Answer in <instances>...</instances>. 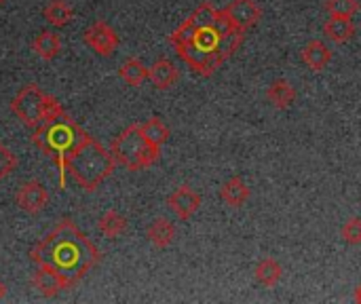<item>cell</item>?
<instances>
[{
    "label": "cell",
    "mask_w": 361,
    "mask_h": 304,
    "mask_svg": "<svg viewBox=\"0 0 361 304\" xmlns=\"http://www.w3.org/2000/svg\"><path fill=\"white\" fill-rule=\"evenodd\" d=\"M114 165H116V161H114L112 152L87 133L85 140L68 157L66 171L74 178V182L82 190L93 193L99 188L102 182H106L112 176Z\"/></svg>",
    "instance_id": "3"
},
{
    "label": "cell",
    "mask_w": 361,
    "mask_h": 304,
    "mask_svg": "<svg viewBox=\"0 0 361 304\" xmlns=\"http://www.w3.org/2000/svg\"><path fill=\"white\" fill-rule=\"evenodd\" d=\"M296 89L286 80V78H279L275 80L269 91H267V97L271 102V106H275L277 110H288L294 102H296Z\"/></svg>",
    "instance_id": "17"
},
{
    "label": "cell",
    "mask_w": 361,
    "mask_h": 304,
    "mask_svg": "<svg viewBox=\"0 0 361 304\" xmlns=\"http://www.w3.org/2000/svg\"><path fill=\"white\" fill-rule=\"evenodd\" d=\"M345 243L349 245H361V218H349L341 231Z\"/></svg>",
    "instance_id": "28"
},
{
    "label": "cell",
    "mask_w": 361,
    "mask_h": 304,
    "mask_svg": "<svg viewBox=\"0 0 361 304\" xmlns=\"http://www.w3.org/2000/svg\"><path fill=\"white\" fill-rule=\"evenodd\" d=\"M146 237L148 241L157 248V250H165L173 243L176 239V226L167 220V218H157L154 222H150V226L146 229Z\"/></svg>",
    "instance_id": "14"
},
{
    "label": "cell",
    "mask_w": 361,
    "mask_h": 304,
    "mask_svg": "<svg viewBox=\"0 0 361 304\" xmlns=\"http://www.w3.org/2000/svg\"><path fill=\"white\" fill-rule=\"evenodd\" d=\"M324 34H326L330 40L343 44V42H347V40H351V38L355 36V23H353L351 17L330 15V19L324 23Z\"/></svg>",
    "instance_id": "12"
},
{
    "label": "cell",
    "mask_w": 361,
    "mask_h": 304,
    "mask_svg": "<svg viewBox=\"0 0 361 304\" xmlns=\"http://www.w3.org/2000/svg\"><path fill=\"white\" fill-rule=\"evenodd\" d=\"M176 51H178V57L182 61H186L201 76H212L226 61V57L220 51H207L195 42H186L182 47H176Z\"/></svg>",
    "instance_id": "6"
},
{
    "label": "cell",
    "mask_w": 361,
    "mask_h": 304,
    "mask_svg": "<svg viewBox=\"0 0 361 304\" xmlns=\"http://www.w3.org/2000/svg\"><path fill=\"white\" fill-rule=\"evenodd\" d=\"M224 11L228 13L231 21L241 30L254 28L262 17V8L256 0H231Z\"/></svg>",
    "instance_id": "11"
},
{
    "label": "cell",
    "mask_w": 361,
    "mask_h": 304,
    "mask_svg": "<svg viewBox=\"0 0 361 304\" xmlns=\"http://www.w3.org/2000/svg\"><path fill=\"white\" fill-rule=\"evenodd\" d=\"M326 11L330 15H343V17H353L360 11L357 0H328Z\"/></svg>",
    "instance_id": "26"
},
{
    "label": "cell",
    "mask_w": 361,
    "mask_h": 304,
    "mask_svg": "<svg viewBox=\"0 0 361 304\" xmlns=\"http://www.w3.org/2000/svg\"><path fill=\"white\" fill-rule=\"evenodd\" d=\"M302 63L315 72L324 70L330 61H332V51L328 49V44H324L322 40H311L305 49H302Z\"/></svg>",
    "instance_id": "13"
},
{
    "label": "cell",
    "mask_w": 361,
    "mask_h": 304,
    "mask_svg": "<svg viewBox=\"0 0 361 304\" xmlns=\"http://www.w3.org/2000/svg\"><path fill=\"white\" fill-rule=\"evenodd\" d=\"M355 303H361V286L355 290Z\"/></svg>",
    "instance_id": "31"
},
{
    "label": "cell",
    "mask_w": 361,
    "mask_h": 304,
    "mask_svg": "<svg viewBox=\"0 0 361 304\" xmlns=\"http://www.w3.org/2000/svg\"><path fill=\"white\" fill-rule=\"evenodd\" d=\"M47 99H49V93H44L36 83H30L25 85L13 99H11V112L30 129H34L42 114H44V108H47Z\"/></svg>",
    "instance_id": "5"
},
{
    "label": "cell",
    "mask_w": 361,
    "mask_h": 304,
    "mask_svg": "<svg viewBox=\"0 0 361 304\" xmlns=\"http://www.w3.org/2000/svg\"><path fill=\"white\" fill-rule=\"evenodd\" d=\"M220 199H222L226 205H231V207H241V205L247 203V199H250V186L243 182V178L235 176V178H231L228 182L222 184V188H220Z\"/></svg>",
    "instance_id": "16"
},
{
    "label": "cell",
    "mask_w": 361,
    "mask_h": 304,
    "mask_svg": "<svg viewBox=\"0 0 361 304\" xmlns=\"http://www.w3.org/2000/svg\"><path fill=\"white\" fill-rule=\"evenodd\" d=\"M188 19L195 23L197 30H199V28H212V25L216 23V19H218V8H214L209 2H203V4H199V6L195 8V13H192Z\"/></svg>",
    "instance_id": "25"
},
{
    "label": "cell",
    "mask_w": 361,
    "mask_h": 304,
    "mask_svg": "<svg viewBox=\"0 0 361 304\" xmlns=\"http://www.w3.org/2000/svg\"><path fill=\"white\" fill-rule=\"evenodd\" d=\"M118 76L131 85V87H140L144 80H148V68L137 59V57H129L121 68H118Z\"/></svg>",
    "instance_id": "22"
},
{
    "label": "cell",
    "mask_w": 361,
    "mask_h": 304,
    "mask_svg": "<svg viewBox=\"0 0 361 304\" xmlns=\"http://www.w3.org/2000/svg\"><path fill=\"white\" fill-rule=\"evenodd\" d=\"M148 80L157 89H169L178 80V70L169 59H159L148 68Z\"/></svg>",
    "instance_id": "15"
},
{
    "label": "cell",
    "mask_w": 361,
    "mask_h": 304,
    "mask_svg": "<svg viewBox=\"0 0 361 304\" xmlns=\"http://www.w3.org/2000/svg\"><path fill=\"white\" fill-rule=\"evenodd\" d=\"M15 201H17L19 209H23V212L30 214V216H36V214H40V212L47 207V203H49V193H47V188H44L38 180H27V182H23V184L17 188Z\"/></svg>",
    "instance_id": "8"
},
{
    "label": "cell",
    "mask_w": 361,
    "mask_h": 304,
    "mask_svg": "<svg viewBox=\"0 0 361 304\" xmlns=\"http://www.w3.org/2000/svg\"><path fill=\"white\" fill-rule=\"evenodd\" d=\"M85 131L76 125V121L63 110L57 97L49 95L44 114L40 123L32 129V144H36L53 163L57 165L59 171V188L66 186V161L74 152V148L85 140Z\"/></svg>",
    "instance_id": "2"
},
{
    "label": "cell",
    "mask_w": 361,
    "mask_h": 304,
    "mask_svg": "<svg viewBox=\"0 0 361 304\" xmlns=\"http://www.w3.org/2000/svg\"><path fill=\"white\" fill-rule=\"evenodd\" d=\"M110 152L116 163L127 167L129 171H140L146 167H152L161 157V146L150 144L144 138L142 125L133 123L127 129H123L110 144Z\"/></svg>",
    "instance_id": "4"
},
{
    "label": "cell",
    "mask_w": 361,
    "mask_h": 304,
    "mask_svg": "<svg viewBox=\"0 0 361 304\" xmlns=\"http://www.w3.org/2000/svg\"><path fill=\"white\" fill-rule=\"evenodd\" d=\"M4 2H6V0H0V4H4Z\"/></svg>",
    "instance_id": "32"
},
{
    "label": "cell",
    "mask_w": 361,
    "mask_h": 304,
    "mask_svg": "<svg viewBox=\"0 0 361 304\" xmlns=\"http://www.w3.org/2000/svg\"><path fill=\"white\" fill-rule=\"evenodd\" d=\"M30 260L36 267L55 269L72 288L102 262V252L91 243L82 231L70 220L63 218L55 229L30 250Z\"/></svg>",
    "instance_id": "1"
},
{
    "label": "cell",
    "mask_w": 361,
    "mask_h": 304,
    "mask_svg": "<svg viewBox=\"0 0 361 304\" xmlns=\"http://www.w3.org/2000/svg\"><path fill=\"white\" fill-rule=\"evenodd\" d=\"M243 36H245V30H241V28H233V30H228L226 34H222V36H220V42H218L220 53L228 59V57L243 44Z\"/></svg>",
    "instance_id": "24"
},
{
    "label": "cell",
    "mask_w": 361,
    "mask_h": 304,
    "mask_svg": "<svg viewBox=\"0 0 361 304\" xmlns=\"http://www.w3.org/2000/svg\"><path fill=\"white\" fill-rule=\"evenodd\" d=\"M4 296H6V286L0 281V300H4Z\"/></svg>",
    "instance_id": "30"
},
{
    "label": "cell",
    "mask_w": 361,
    "mask_h": 304,
    "mask_svg": "<svg viewBox=\"0 0 361 304\" xmlns=\"http://www.w3.org/2000/svg\"><path fill=\"white\" fill-rule=\"evenodd\" d=\"M82 40L89 49H93L95 53L108 57L116 51L118 47V36L116 32L106 23V21H93L85 32H82Z\"/></svg>",
    "instance_id": "7"
},
{
    "label": "cell",
    "mask_w": 361,
    "mask_h": 304,
    "mask_svg": "<svg viewBox=\"0 0 361 304\" xmlns=\"http://www.w3.org/2000/svg\"><path fill=\"white\" fill-rule=\"evenodd\" d=\"M32 49L38 53L40 59L51 61V59H55V57L59 55V51H61V38H59V34H55V32L42 30V32L34 38Z\"/></svg>",
    "instance_id": "18"
},
{
    "label": "cell",
    "mask_w": 361,
    "mask_h": 304,
    "mask_svg": "<svg viewBox=\"0 0 361 304\" xmlns=\"http://www.w3.org/2000/svg\"><path fill=\"white\" fill-rule=\"evenodd\" d=\"M195 34H197L195 23H192L190 19H186L176 32H171L169 42H171L173 47H182V44H186V42H192V40H195Z\"/></svg>",
    "instance_id": "27"
},
{
    "label": "cell",
    "mask_w": 361,
    "mask_h": 304,
    "mask_svg": "<svg viewBox=\"0 0 361 304\" xmlns=\"http://www.w3.org/2000/svg\"><path fill=\"white\" fill-rule=\"evenodd\" d=\"M32 286L44 296V298H55L63 290H70L72 286L51 267H38V271L32 275Z\"/></svg>",
    "instance_id": "10"
},
{
    "label": "cell",
    "mask_w": 361,
    "mask_h": 304,
    "mask_svg": "<svg viewBox=\"0 0 361 304\" xmlns=\"http://www.w3.org/2000/svg\"><path fill=\"white\" fill-rule=\"evenodd\" d=\"M17 167V157L0 142V182L6 180Z\"/></svg>",
    "instance_id": "29"
},
{
    "label": "cell",
    "mask_w": 361,
    "mask_h": 304,
    "mask_svg": "<svg viewBox=\"0 0 361 304\" xmlns=\"http://www.w3.org/2000/svg\"><path fill=\"white\" fill-rule=\"evenodd\" d=\"M167 205H169V209L180 218V220H188V218H192L197 212H199V207H201V195L199 193H195L190 186H180V188H176L169 197H167Z\"/></svg>",
    "instance_id": "9"
},
{
    "label": "cell",
    "mask_w": 361,
    "mask_h": 304,
    "mask_svg": "<svg viewBox=\"0 0 361 304\" xmlns=\"http://www.w3.org/2000/svg\"><path fill=\"white\" fill-rule=\"evenodd\" d=\"M44 19L55 25V28H66L68 23H72L74 19V8L66 2V0H51L44 8H42Z\"/></svg>",
    "instance_id": "19"
},
{
    "label": "cell",
    "mask_w": 361,
    "mask_h": 304,
    "mask_svg": "<svg viewBox=\"0 0 361 304\" xmlns=\"http://www.w3.org/2000/svg\"><path fill=\"white\" fill-rule=\"evenodd\" d=\"M254 273H256V281H258L260 286L273 288V286H277V284L281 281V277H283V267H281L277 260H273V258H264V260L258 262V267H256Z\"/></svg>",
    "instance_id": "21"
},
{
    "label": "cell",
    "mask_w": 361,
    "mask_h": 304,
    "mask_svg": "<svg viewBox=\"0 0 361 304\" xmlns=\"http://www.w3.org/2000/svg\"><path fill=\"white\" fill-rule=\"evenodd\" d=\"M97 231H99L104 237H108V239H116V237H121V235L127 231V218H125L123 214H118L116 209H110V212H106V214L99 218Z\"/></svg>",
    "instance_id": "20"
},
{
    "label": "cell",
    "mask_w": 361,
    "mask_h": 304,
    "mask_svg": "<svg viewBox=\"0 0 361 304\" xmlns=\"http://www.w3.org/2000/svg\"><path fill=\"white\" fill-rule=\"evenodd\" d=\"M142 131H144V138L157 146H163L169 140V127L159 116H152L146 123H142Z\"/></svg>",
    "instance_id": "23"
}]
</instances>
